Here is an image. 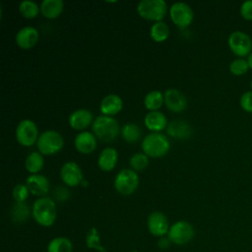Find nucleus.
I'll return each mask as SVG.
<instances>
[{
    "mask_svg": "<svg viewBox=\"0 0 252 252\" xmlns=\"http://www.w3.org/2000/svg\"><path fill=\"white\" fill-rule=\"evenodd\" d=\"M169 16L176 27L185 29L193 22L194 12L187 3L175 2L169 8Z\"/></svg>",
    "mask_w": 252,
    "mask_h": 252,
    "instance_id": "10",
    "label": "nucleus"
},
{
    "mask_svg": "<svg viewBox=\"0 0 252 252\" xmlns=\"http://www.w3.org/2000/svg\"><path fill=\"white\" fill-rule=\"evenodd\" d=\"M60 178L69 187L79 186L84 180L82 169L75 161H67L61 166Z\"/></svg>",
    "mask_w": 252,
    "mask_h": 252,
    "instance_id": "11",
    "label": "nucleus"
},
{
    "mask_svg": "<svg viewBox=\"0 0 252 252\" xmlns=\"http://www.w3.org/2000/svg\"><path fill=\"white\" fill-rule=\"evenodd\" d=\"M239 103L244 111L252 113V91L245 92L244 94H242V95L240 96Z\"/></svg>",
    "mask_w": 252,
    "mask_h": 252,
    "instance_id": "34",
    "label": "nucleus"
},
{
    "mask_svg": "<svg viewBox=\"0 0 252 252\" xmlns=\"http://www.w3.org/2000/svg\"><path fill=\"white\" fill-rule=\"evenodd\" d=\"M118 152L112 147L104 148L97 158V165L102 171H111L117 164Z\"/></svg>",
    "mask_w": 252,
    "mask_h": 252,
    "instance_id": "20",
    "label": "nucleus"
},
{
    "mask_svg": "<svg viewBox=\"0 0 252 252\" xmlns=\"http://www.w3.org/2000/svg\"><path fill=\"white\" fill-rule=\"evenodd\" d=\"M74 146L76 150L84 155L93 153L97 146L96 137L94 133L89 131H82L76 135L74 140Z\"/></svg>",
    "mask_w": 252,
    "mask_h": 252,
    "instance_id": "15",
    "label": "nucleus"
},
{
    "mask_svg": "<svg viewBox=\"0 0 252 252\" xmlns=\"http://www.w3.org/2000/svg\"><path fill=\"white\" fill-rule=\"evenodd\" d=\"M142 150L149 158H161L165 156L169 149L170 143L168 138L160 132H151L146 135L142 141Z\"/></svg>",
    "mask_w": 252,
    "mask_h": 252,
    "instance_id": "3",
    "label": "nucleus"
},
{
    "mask_svg": "<svg viewBox=\"0 0 252 252\" xmlns=\"http://www.w3.org/2000/svg\"><path fill=\"white\" fill-rule=\"evenodd\" d=\"M131 252H139V251H131Z\"/></svg>",
    "mask_w": 252,
    "mask_h": 252,
    "instance_id": "41",
    "label": "nucleus"
},
{
    "mask_svg": "<svg viewBox=\"0 0 252 252\" xmlns=\"http://www.w3.org/2000/svg\"><path fill=\"white\" fill-rule=\"evenodd\" d=\"M167 5L164 0H142L137 5L140 17L156 22H160L166 14Z\"/></svg>",
    "mask_w": 252,
    "mask_h": 252,
    "instance_id": "5",
    "label": "nucleus"
},
{
    "mask_svg": "<svg viewBox=\"0 0 252 252\" xmlns=\"http://www.w3.org/2000/svg\"><path fill=\"white\" fill-rule=\"evenodd\" d=\"M227 43L231 52L238 57L248 56L252 52V39L244 32H232L228 36Z\"/></svg>",
    "mask_w": 252,
    "mask_h": 252,
    "instance_id": "9",
    "label": "nucleus"
},
{
    "mask_svg": "<svg viewBox=\"0 0 252 252\" xmlns=\"http://www.w3.org/2000/svg\"><path fill=\"white\" fill-rule=\"evenodd\" d=\"M150 35L156 42H162L169 36V28L162 21L156 22L150 29Z\"/></svg>",
    "mask_w": 252,
    "mask_h": 252,
    "instance_id": "28",
    "label": "nucleus"
},
{
    "mask_svg": "<svg viewBox=\"0 0 252 252\" xmlns=\"http://www.w3.org/2000/svg\"><path fill=\"white\" fill-rule=\"evenodd\" d=\"M129 163L133 170H144L149 165V157L144 153H136L131 156Z\"/></svg>",
    "mask_w": 252,
    "mask_h": 252,
    "instance_id": "31",
    "label": "nucleus"
},
{
    "mask_svg": "<svg viewBox=\"0 0 252 252\" xmlns=\"http://www.w3.org/2000/svg\"><path fill=\"white\" fill-rule=\"evenodd\" d=\"M163 103H164V96H163V93H161L160 91H158V90L151 91L145 95L144 104H145V107L150 111H156L159 109Z\"/></svg>",
    "mask_w": 252,
    "mask_h": 252,
    "instance_id": "25",
    "label": "nucleus"
},
{
    "mask_svg": "<svg viewBox=\"0 0 252 252\" xmlns=\"http://www.w3.org/2000/svg\"><path fill=\"white\" fill-rule=\"evenodd\" d=\"M121 136L125 142L133 144L138 142L142 137V130L136 123H126L121 128Z\"/></svg>",
    "mask_w": 252,
    "mask_h": 252,
    "instance_id": "26",
    "label": "nucleus"
},
{
    "mask_svg": "<svg viewBox=\"0 0 252 252\" xmlns=\"http://www.w3.org/2000/svg\"><path fill=\"white\" fill-rule=\"evenodd\" d=\"M247 62H248L249 68H250V69H252V52L247 56Z\"/></svg>",
    "mask_w": 252,
    "mask_h": 252,
    "instance_id": "38",
    "label": "nucleus"
},
{
    "mask_svg": "<svg viewBox=\"0 0 252 252\" xmlns=\"http://www.w3.org/2000/svg\"><path fill=\"white\" fill-rule=\"evenodd\" d=\"M248 69H249L248 62L243 58L235 59L229 64V71L234 76L244 75L248 71Z\"/></svg>",
    "mask_w": 252,
    "mask_h": 252,
    "instance_id": "32",
    "label": "nucleus"
},
{
    "mask_svg": "<svg viewBox=\"0 0 252 252\" xmlns=\"http://www.w3.org/2000/svg\"><path fill=\"white\" fill-rule=\"evenodd\" d=\"M86 244L88 248L97 250L98 252H106V249L100 244L99 232L96 227H91L86 234Z\"/></svg>",
    "mask_w": 252,
    "mask_h": 252,
    "instance_id": "30",
    "label": "nucleus"
},
{
    "mask_svg": "<svg viewBox=\"0 0 252 252\" xmlns=\"http://www.w3.org/2000/svg\"><path fill=\"white\" fill-rule=\"evenodd\" d=\"M92 130L97 139L104 143H109L117 138L120 132V127L115 118L101 114L94 120Z\"/></svg>",
    "mask_w": 252,
    "mask_h": 252,
    "instance_id": "2",
    "label": "nucleus"
},
{
    "mask_svg": "<svg viewBox=\"0 0 252 252\" xmlns=\"http://www.w3.org/2000/svg\"><path fill=\"white\" fill-rule=\"evenodd\" d=\"M93 113L86 108H79L74 110L69 116V125L75 130H85L93 121Z\"/></svg>",
    "mask_w": 252,
    "mask_h": 252,
    "instance_id": "17",
    "label": "nucleus"
},
{
    "mask_svg": "<svg viewBox=\"0 0 252 252\" xmlns=\"http://www.w3.org/2000/svg\"><path fill=\"white\" fill-rule=\"evenodd\" d=\"M166 235L171 243L176 245H185L193 239L195 230L190 222L186 220H177L170 225Z\"/></svg>",
    "mask_w": 252,
    "mask_h": 252,
    "instance_id": "7",
    "label": "nucleus"
},
{
    "mask_svg": "<svg viewBox=\"0 0 252 252\" xmlns=\"http://www.w3.org/2000/svg\"><path fill=\"white\" fill-rule=\"evenodd\" d=\"M17 142L24 147H31L36 144L37 139L39 137L38 128L36 124L31 119H23L21 120L15 132Z\"/></svg>",
    "mask_w": 252,
    "mask_h": 252,
    "instance_id": "8",
    "label": "nucleus"
},
{
    "mask_svg": "<svg viewBox=\"0 0 252 252\" xmlns=\"http://www.w3.org/2000/svg\"><path fill=\"white\" fill-rule=\"evenodd\" d=\"M33 220L41 226H51L57 217L56 205L53 199L49 197H40L36 199L32 208Z\"/></svg>",
    "mask_w": 252,
    "mask_h": 252,
    "instance_id": "1",
    "label": "nucleus"
},
{
    "mask_svg": "<svg viewBox=\"0 0 252 252\" xmlns=\"http://www.w3.org/2000/svg\"><path fill=\"white\" fill-rule=\"evenodd\" d=\"M123 108V100L122 98L115 94H110L105 95L99 104V110L103 115L113 116L119 113Z\"/></svg>",
    "mask_w": 252,
    "mask_h": 252,
    "instance_id": "18",
    "label": "nucleus"
},
{
    "mask_svg": "<svg viewBox=\"0 0 252 252\" xmlns=\"http://www.w3.org/2000/svg\"><path fill=\"white\" fill-rule=\"evenodd\" d=\"M250 87H251V90H252V80H251V83H250Z\"/></svg>",
    "mask_w": 252,
    "mask_h": 252,
    "instance_id": "40",
    "label": "nucleus"
},
{
    "mask_svg": "<svg viewBox=\"0 0 252 252\" xmlns=\"http://www.w3.org/2000/svg\"><path fill=\"white\" fill-rule=\"evenodd\" d=\"M39 38L38 31L32 26H27L20 29L15 36L17 45L22 49H31L33 47Z\"/></svg>",
    "mask_w": 252,
    "mask_h": 252,
    "instance_id": "14",
    "label": "nucleus"
},
{
    "mask_svg": "<svg viewBox=\"0 0 252 252\" xmlns=\"http://www.w3.org/2000/svg\"><path fill=\"white\" fill-rule=\"evenodd\" d=\"M47 252H73L72 241L65 236L52 238L47 244Z\"/></svg>",
    "mask_w": 252,
    "mask_h": 252,
    "instance_id": "24",
    "label": "nucleus"
},
{
    "mask_svg": "<svg viewBox=\"0 0 252 252\" xmlns=\"http://www.w3.org/2000/svg\"><path fill=\"white\" fill-rule=\"evenodd\" d=\"M164 104L168 110L179 113L187 107V98L183 93L176 89H168L163 93Z\"/></svg>",
    "mask_w": 252,
    "mask_h": 252,
    "instance_id": "13",
    "label": "nucleus"
},
{
    "mask_svg": "<svg viewBox=\"0 0 252 252\" xmlns=\"http://www.w3.org/2000/svg\"><path fill=\"white\" fill-rule=\"evenodd\" d=\"M81 185H83V186H87V185H88V182H87V180H85V179H84Z\"/></svg>",
    "mask_w": 252,
    "mask_h": 252,
    "instance_id": "39",
    "label": "nucleus"
},
{
    "mask_svg": "<svg viewBox=\"0 0 252 252\" xmlns=\"http://www.w3.org/2000/svg\"><path fill=\"white\" fill-rule=\"evenodd\" d=\"M166 133L176 139H187L191 136L192 130L188 123L184 121H171L166 127Z\"/></svg>",
    "mask_w": 252,
    "mask_h": 252,
    "instance_id": "22",
    "label": "nucleus"
},
{
    "mask_svg": "<svg viewBox=\"0 0 252 252\" xmlns=\"http://www.w3.org/2000/svg\"><path fill=\"white\" fill-rule=\"evenodd\" d=\"M32 211L26 203H15L11 210V219L15 223L25 222L31 216Z\"/></svg>",
    "mask_w": 252,
    "mask_h": 252,
    "instance_id": "27",
    "label": "nucleus"
},
{
    "mask_svg": "<svg viewBox=\"0 0 252 252\" xmlns=\"http://www.w3.org/2000/svg\"><path fill=\"white\" fill-rule=\"evenodd\" d=\"M26 185L28 186L30 193L34 196L45 197L48 193L50 185L48 179L42 174H31L26 180Z\"/></svg>",
    "mask_w": 252,
    "mask_h": 252,
    "instance_id": "16",
    "label": "nucleus"
},
{
    "mask_svg": "<svg viewBox=\"0 0 252 252\" xmlns=\"http://www.w3.org/2000/svg\"><path fill=\"white\" fill-rule=\"evenodd\" d=\"M44 165V158L39 152L30 153L25 159V167L32 174H37Z\"/></svg>",
    "mask_w": 252,
    "mask_h": 252,
    "instance_id": "23",
    "label": "nucleus"
},
{
    "mask_svg": "<svg viewBox=\"0 0 252 252\" xmlns=\"http://www.w3.org/2000/svg\"><path fill=\"white\" fill-rule=\"evenodd\" d=\"M170 244H171V241L168 239L167 236H166V237H165V236L160 237L159 240L158 241V246L160 249H162V250L167 249V248L170 246Z\"/></svg>",
    "mask_w": 252,
    "mask_h": 252,
    "instance_id": "37",
    "label": "nucleus"
},
{
    "mask_svg": "<svg viewBox=\"0 0 252 252\" xmlns=\"http://www.w3.org/2000/svg\"><path fill=\"white\" fill-rule=\"evenodd\" d=\"M144 123L145 126L152 132H160L168 125L166 116L158 110L149 111L144 118Z\"/></svg>",
    "mask_w": 252,
    "mask_h": 252,
    "instance_id": "19",
    "label": "nucleus"
},
{
    "mask_svg": "<svg viewBox=\"0 0 252 252\" xmlns=\"http://www.w3.org/2000/svg\"><path fill=\"white\" fill-rule=\"evenodd\" d=\"M19 11L24 18L33 19L38 15L40 6L32 0H24L19 4Z\"/></svg>",
    "mask_w": 252,
    "mask_h": 252,
    "instance_id": "29",
    "label": "nucleus"
},
{
    "mask_svg": "<svg viewBox=\"0 0 252 252\" xmlns=\"http://www.w3.org/2000/svg\"><path fill=\"white\" fill-rule=\"evenodd\" d=\"M15 203H26L30 195V190L26 184H17L12 192Z\"/></svg>",
    "mask_w": 252,
    "mask_h": 252,
    "instance_id": "33",
    "label": "nucleus"
},
{
    "mask_svg": "<svg viewBox=\"0 0 252 252\" xmlns=\"http://www.w3.org/2000/svg\"><path fill=\"white\" fill-rule=\"evenodd\" d=\"M147 226L150 233L157 237H163L167 234L169 229L168 220L161 212H153L149 215L147 220Z\"/></svg>",
    "mask_w": 252,
    "mask_h": 252,
    "instance_id": "12",
    "label": "nucleus"
},
{
    "mask_svg": "<svg viewBox=\"0 0 252 252\" xmlns=\"http://www.w3.org/2000/svg\"><path fill=\"white\" fill-rule=\"evenodd\" d=\"M64 9L62 0H43L40 4V13L47 19L58 18Z\"/></svg>",
    "mask_w": 252,
    "mask_h": 252,
    "instance_id": "21",
    "label": "nucleus"
},
{
    "mask_svg": "<svg viewBox=\"0 0 252 252\" xmlns=\"http://www.w3.org/2000/svg\"><path fill=\"white\" fill-rule=\"evenodd\" d=\"M54 196L57 201L62 202V201H66L69 198L70 192L66 187L59 186L54 190Z\"/></svg>",
    "mask_w": 252,
    "mask_h": 252,
    "instance_id": "36",
    "label": "nucleus"
},
{
    "mask_svg": "<svg viewBox=\"0 0 252 252\" xmlns=\"http://www.w3.org/2000/svg\"><path fill=\"white\" fill-rule=\"evenodd\" d=\"M64 147L63 136L55 130H46L39 134L36 148L41 155L51 156L59 153Z\"/></svg>",
    "mask_w": 252,
    "mask_h": 252,
    "instance_id": "4",
    "label": "nucleus"
},
{
    "mask_svg": "<svg viewBox=\"0 0 252 252\" xmlns=\"http://www.w3.org/2000/svg\"><path fill=\"white\" fill-rule=\"evenodd\" d=\"M240 16L246 21H252V0L242 3L240 6Z\"/></svg>",
    "mask_w": 252,
    "mask_h": 252,
    "instance_id": "35",
    "label": "nucleus"
},
{
    "mask_svg": "<svg viewBox=\"0 0 252 252\" xmlns=\"http://www.w3.org/2000/svg\"><path fill=\"white\" fill-rule=\"evenodd\" d=\"M139 175L132 168L121 169L114 178V188L121 195L133 194L139 186Z\"/></svg>",
    "mask_w": 252,
    "mask_h": 252,
    "instance_id": "6",
    "label": "nucleus"
}]
</instances>
